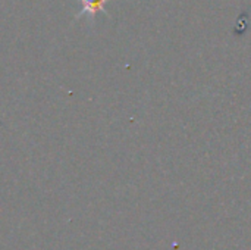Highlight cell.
Segmentation results:
<instances>
[{
  "label": "cell",
  "mask_w": 251,
  "mask_h": 250,
  "mask_svg": "<svg viewBox=\"0 0 251 250\" xmlns=\"http://www.w3.org/2000/svg\"><path fill=\"white\" fill-rule=\"evenodd\" d=\"M104 0H84V10L90 12V13H96L97 10L103 9Z\"/></svg>",
  "instance_id": "cell-1"
}]
</instances>
